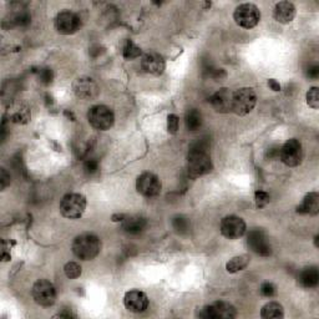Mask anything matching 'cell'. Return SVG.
Returning a JSON list of instances; mask_svg holds the SVG:
<instances>
[{
    "label": "cell",
    "mask_w": 319,
    "mask_h": 319,
    "mask_svg": "<svg viewBox=\"0 0 319 319\" xmlns=\"http://www.w3.org/2000/svg\"><path fill=\"white\" fill-rule=\"evenodd\" d=\"M208 140L200 139L192 143L187 155L188 175L194 179L209 174L212 171V161L208 155Z\"/></svg>",
    "instance_id": "cell-1"
},
{
    "label": "cell",
    "mask_w": 319,
    "mask_h": 319,
    "mask_svg": "<svg viewBox=\"0 0 319 319\" xmlns=\"http://www.w3.org/2000/svg\"><path fill=\"white\" fill-rule=\"evenodd\" d=\"M101 251V241L97 236L91 233L80 235L74 240L73 252L77 258L91 261Z\"/></svg>",
    "instance_id": "cell-2"
},
{
    "label": "cell",
    "mask_w": 319,
    "mask_h": 319,
    "mask_svg": "<svg viewBox=\"0 0 319 319\" xmlns=\"http://www.w3.org/2000/svg\"><path fill=\"white\" fill-rule=\"evenodd\" d=\"M196 315L205 319H233L237 315V310L228 302L218 301L198 309Z\"/></svg>",
    "instance_id": "cell-3"
},
{
    "label": "cell",
    "mask_w": 319,
    "mask_h": 319,
    "mask_svg": "<svg viewBox=\"0 0 319 319\" xmlns=\"http://www.w3.org/2000/svg\"><path fill=\"white\" fill-rule=\"evenodd\" d=\"M86 209V198L80 194H68L60 202V212L66 218L76 220L84 215Z\"/></svg>",
    "instance_id": "cell-4"
},
{
    "label": "cell",
    "mask_w": 319,
    "mask_h": 319,
    "mask_svg": "<svg viewBox=\"0 0 319 319\" xmlns=\"http://www.w3.org/2000/svg\"><path fill=\"white\" fill-rule=\"evenodd\" d=\"M88 120L94 129L106 131L113 127L115 115L110 108L105 105H95L89 110Z\"/></svg>",
    "instance_id": "cell-5"
},
{
    "label": "cell",
    "mask_w": 319,
    "mask_h": 319,
    "mask_svg": "<svg viewBox=\"0 0 319 319\" xmlns=\"http://www.w3.org/2000/svg\"><path fill=\"white\" fill-rule=\"evenodd\" d=\"M256 102H257V96L253 89L241 88L233 93L232 111L240 116H244L253 110Z\"/></svg>",
    "instance_id": "cell-6"
},
{
    "label": "cell",
    "mask_w": 319,
    "mask_h": 319,
    "mask_svg": "<svg viewBox=\"0 0 319 319\" xmlns=\"http://www.w3.org/2000/svg\"><path fill=\"white\" fill-rule=\"evenodd\" d=\"M233 19L238 27L244 29H252L260 23L261 11L251 3H244L238 5L233 13Z\"/></svg>",
    "instance_id": "cell-7"
},
{
    "label": "cell",
    "mask_w": 319,
    "mask_h": 319,
    "mask_svg": "<svg viewBox=\"0 0 319 319\" xmlns=\"http://www.w3.org/2000/svg\"><path fill=\"white\" fill-rule=\"evenodd\" d=\"M34 301L41 307H50L56 301V291L55 287L51 282L47 280H39L35 282L31 289Z\"/></svg>",
    "instance_id": "cell-8"
},
{
    "label": "cell",
    "mask_w": 319,
    "mask_h": 319,
    "mask_svg": "<svg viewBox=\"0 0 319 319\" xmlns=\"http://www.w3.org/2000/svg\"><path fill=\"white\" fill-rule=\"evenodd\" d=\"M280 159L284 165L289 167H295L302 162L303 159V150L302 143L297 139H291L287 141L283 146H281Z\"/></svg>",
    "instance_id": "cell-9"
},
{
    "label": "cell",
    "mask_w": 319,
    "mask_h": 319,
    "mask_svg": "<svg viewBox=\"0 0 319 319\" xmlns=\"http://www.w3.org/2000/svg\"><path fill=\"white\" fill-rule=\"evenodd\" d=\"M161 181L159 177L151 172H143L136 180V189L143 197H156L161 192Z\"/></svg>",
    "instance_id": "cell-10"
},
{
    "label": "cell",
    "mask_w": 319,
    "mask_h": 319,
    "mask_svg": "<svg viewBox=\"0 0 319 319\" xmlns=\"http://www.w3.org/2000/svg\"><path fill=\"white\" fill-rule=\"evenodd\" d=\"M247 244L256 254L268 257L272 254V247L268 237L262 229H252L247 236Z\"/></svg>",
    "instance_id": "cell-11"
},
{
    "label": "cell",
    "mask_w": 319,
    "mask_h": 319,
    "mask_svg": "<svg viewBox=\"0 0 319 319\" xmlns=\"http://www.w3.org/2000/svg\"><path fill=\"white\" fill-rule=\"evenodd\" d=\"M80 25V18L75 13L70 10H64L61 13L57 14L55 19V28L62 35H71V34L76 33L79 30Z\"/></svg>",
    "instance_id": "cell-12"
},
{
    "label": "cell",
    "mask_w": 319,
    "mask_h": 319,
    "mask_svg": "<svg viewBox=\"0 0 319 319\" xmlns=\"http://www.w3.org/2000/svg\"><path fill=\"white\" fill-rule=\"evenodd\" d=\"M246 232V222L241 217L227 216L221 221V233L229 240L242 237Z\"/></svg>",
    "instance_id": "cell-13"
},
{
    "label": "cell",
    "mask_w": 319,
    "mask_h": 319,
    "mask_svg": "<svg viewBox=\"0 0 319 319\" xmlns=\"http://www.w3.org/2000/svg\"><path fill=\"white\" fill-rule=\"evenodd\" d=\"M73 90L77 97L84 100H93L99 95V86L91 77H77L73 82Z\"/></svg>",
    "instance_id": "cell-14"
},
{
    "label": "cell",
    "mask_w": 319,
    "mask_h": 319,
    "mask_svg": "<svg viewBox=\"0 0 319 319\" xmlns=\"http://www.w3.org/2000/svg\"><path fill=\"white\" fill-rule=\"evenodd\" d=\"M123 304H125L126 309L132 313H142L147 309L148 298L143 292L132 289V291L126 293L123 297Z\"/></svg>",
    "instance_id": "cell-15"
},
{
    "label": "cell",
    "mask_w": 319,
    "mask_h": 319,
    "mask_svg": "<svg viewBox=\"0 0 319 319\" xmlns=\"http://www.w3.org/2000/svg\"><path fill=\"white\" fill-rule=\"evenodd\" d=\"M212 108L220 114H227L232 111V101H233V93L229 89L222 88L216 91L209 99Z\"/></svg>",
    "instance_id": "cell-16"
},
{
    "label": "cell",
    "mask_w": 319,
    "mask_h": 319,
    "mask_svg": "<svg viewBox=\"0 0 319 319\" xmlns=\"http://www.w3.org/2000/svg\"><path fill=\"white\" fill-rule=\"evenodd\" d=\"M165 66L163 57L160 54L154 53V51L145 54L142 56V60H141V68L145 73L150 74V75L160 76L165 71Z\"/></svg>",
    "instance_id": "cell-17"
},
{
    "label": "cell",
    "mask_w": 319,
    "mask_h": 319,
    "mask_svg": "<svg viewBox=\"0 0 319 319\" xmlns=\"http://www.w3.org/2000/svg\"><path fill=\"white\" fill-rule=\"evenodd\" d=\"M274 19L281 24H288L295 16V7L289 2L278 3L273 10Z\"/></svg>",
    "instance_id": "cell-18"
},
{
    "label": "cell",
    "mask_w": 319,
    "mask_h": 319,
    "mask_svg": "<svg viewBox=\"0 0 319 319\" xmlns=\"http://www.w3.org/2000/svg\"><path fill=\"white\" fill-rule=\"evenodd\" d=\"M297 212L301 215L314 216L319 212V196L317 192H310L303 198L302 203L297 207Z\"/></svg>",
    "instance_id": "cell-19"
},
{
    "label": "cell",
    "mask_w": 319,
    "mask_h": 319,
    "mask_svg": "<svg viewBox=\"0 0 319 319\" xmlns=\"http://www.w3.org/2000/svg\"><path fill=\"white\" fill-rule=\"evenodd\" d=\"M146 220L140 216H126L122 221V229L126 233L139 235L146 228Z\"/></svg>",
    "instance_id": "cell-20"
},
{
    "label": "cell",
    "mask_w": 319,
    "mask_h": 319,
    "mask_svg": "<svg viewBox=\"0 0 319 319\" xmlns=\"http://www.w3.org/2000/svg\"><path fill=\"white\" fill-rule=\"evenodd\" d=\"M300 284L303 288H314L318 286L319 282V273L315 267H309V268H304L303 271L300 273L298 277Z\"/></svg>",
    "instance_id": "cell-21"
},
{
    "label": "cell",
    "mask_w": 319,
    "mask_h": 319,
    "mask_svg": "<svg viewBox=\"0 0 319 319\" xmlns=\"http://www.w3.org/2000/svg\"><path fill=\"white\" fill-rule=\"evenodd\" d=\"M261 317L264 319H272V318H283L284 310L282 304L278 302H269L261 310Z\"/></svg>",
    "instance_id": "cell-22"
},
{
    "label": "cell",
    "mask_w": 319,
    "mask_h": 319,
    "mask_svg": "<svg viewBox=\"0 0 319 319\" xmlns=\"http://www.w3.org/2000/svg\"><path fill=\"white\" fill-rule=\"evenodd\" d=\"M249 263L248 254H241L237 257L231 258L226 264V269L228 273H237L246 268Z\"/></svg>",
    "instance_id": "cell-23"
},
{
    "label": "cell",
    "mask_w": 319,
    "mask_h": 319,
    "mask_svg": "<svg viewBox=\"0 0 319 319\" xmlns=\"http://www.w3.org/2000/svg\"><path fill=\"white\" fill-rule=\"evenodd\" d=\"M186 127L189 131H196L202 125V115L196 109H191L187 114H186Z\"/></svg>",
    "instance_id": "cell-24"
},
{
    "label": "cell",
    "mask_w": 319,
    "mask_h": 319,
    "mask_svg": "<svg viewBox=\"0 0 319 319\" xmlns=\"http://www.w3.org/2000/svg\"><path fill=\"white\" fill-rule=\"evenodd\" d=\"M122 55L126 60L136 59L141 55V49L131 40H126L122 48Z\"/></svg>",
    "instance_id": "cell-25"
},
{
    "label": "cell",
    "mask_w": 319,
    "mask_h": 319,
    "mask_svg": "<svg viewBox=\"0 0 319 319\" xmlns=\"http://www.w3.org/2000/svg\"><path fill=\"white\" fill-rule=\"evenodd\" d=\"M172 227L177 233H186L189 229V221L188 218L183 216H176L172 220Z\"/></svg>",
    "instance_id": "cell-26"
},
{
    "label": "cell",
    "mask_w": 319,
    "mask_h": 319,
    "mask_svg": "<svg viewBox=\"0 0 319 319\" xmlns=\"http://www.w3.org/2000/svg\"><path fill=\"white\" fill-rule=\"evenodd\" d=\"M64 272L65 275L70 280H75V278H79L81 275V267H80L79 263L76 262H69L65 264L64 267Z\"/></svg>",
    "instance_id": "cell-27"
},
{
    "label": "cell",
    "mask_w": 319,
    "mask_h": 319,
    "mask_svg": "<svg viewBox=\"0 0 319 319\" xmlns=\"http://www.w3.org/2000/svg\"><path fill=\"white\" fill-rule=\"evenodd\" d=\"M307 103L312 109L317 110L319 108V89L318 88H312L309 89V91L307 93Z\"/></svg>",
    "instance_id": "cell-28"
},
{
    "label": "cell",
    "mask_w": 319,
    "mask_h": 319,
    "mask_svg": "<svg viewBox=\"0 0 319 319\" xmlns=\"http://www.w3.org/2000/svg\"><path fill=\"white\" fill-rule=\"evenodd\" d=\"M38 77L40 82H42L44 85H49L53 82L54 73L50 68H41L38 71Z\"/></svg>",
    "instance_id": "cell-29"
},
{
    "label": "cell",
    "mask_w": 319,
    "mask_h": 319,
    "mask_svg": "<svg viewBox=\"0 0 319 319\" xmlns=\"http://www.w3.org/2000/svg\"><path fill=\"white\" fill-rule=\"evenodd\" d=\"M260 291H261V294L267 298H272L277 294V288H275L274 284L271 283V282H266V283H263L262 286H261Z\"/></svg>",
    "instance_id": "cell-30"
},
{
    "label": "cell",
    "mask_w": 319,
    "mask_h": 319,
    "mask_svg": "<svg viewBox=\"0 0 319 319\" xmlns=\"http://www.w3.org/2000/svg\"><path fill=\"white\" fill-rule=\"evenodd\" d=\"M99 161L96 159H88L84 162V171L86 175H94L99 171Z\"/></svg>",
    "instance_id": "cell-31"
},
{
    "label": "cell",
    "mask_w": 319,
    "mask_h": 319,
    "mask_svg": "<svg viewBox=\"0 0 319 319\" xmlns=\"http://www.w3.org/2000/svg\"><path fill=\"white\" fill-rule=\"evenodd\" d=\"M254 201H256V206H257L258 208H263L264 206L268 205L269 195L264 191H257L254 194Z\"/></svg>",
    "instance_id": "cell-32"
},
{
    "label": "cell",
    "mask_w": 319,
    "mask_h": 319,
    "mask_svg": "<svg viewBox=\"0 0 319 319\" xmlns=\"http://www.w3.org/2000/svg\"><path fill=\"white\" fill-rule=\"evenodd\" d=\"M179 123H180V120L179 117L176 116L175 114H171L167 116V130L169 134L175 135L177 132V130H179Z\"/></svg>",
    "instance_id": "cell-33"
},
{
    "label": "cell",
    "mask_w": 319,
    "mask_h": 319,
    "mask_svg": "<svg viewBox=\"0 0 319 319\" xmlns=\"http://www.w3.org/2000/svg\"><path fill=\"white\" fill-rule=\"evenodd\" d=\"M13 22L15 23L16 25H19V27H27V25L30 24L31 16L29 15L28 13H20L16 14V16L14 18Z\"/></svg>",
    "instance_id": "cell-34"
},
{
    "label": "cell",
    "mask_w": 319,
    "mask_h": 319,
    "mask_svg": "<svg viewBox=\"0 0 319 319\" xmlns=\"http://www.w3.org/2000/svg\"><path fill=\"white\" fill-rule=\"evenodd\" d=\"M29 119H30V114H29V111L27 110V109H24V110H20L16 114L13 115V121L14 122L27 123L29 121Z\"/></svg>",
    "instance_id": "cell-35"
},
{
    "label": "cell",
    "mask_w": 319,
    "mask_h": 319,
    "mask_svg": "<svg viewBox=\"0 0 319 319\" xmlns=\"http://www.w3.org/2000/svg\"><path fill=\"white\" fill-rule=\"evenodd\" d=\"M10 185V175L5 168L0 169V187L2 189H5Z\"/></svg>",
    "instance_id": "cell-36"
},
{
    "label": "cell",
    "mask_w": 319,
    "mask_h": 319,
    "mask_svg": "<svg viewBox=\"0 0 319 319\" xmlns=\"http://www.w3.org/2000/svg\"><path fill=\"white\" fill-rule=\"evenodd\" d=\"M280 151H281V146H272L271 148L267 150V157L268 159H280Z\"/></svg>",
    "instance_id": "cell-37"
},
{
    "label": "cell",
    "mask_w": 319,
    "mask_h": 319,
    "mask_svg": "<svg viewBox=\"0 0 319 319\" xmlns=\"http://www.w3.org/2000/svg\"><path fill=\"white\" fill-rule=\"evenodd\" d=\"M307 76L309 79H318L319 77V66L318 65H310L307 70Z\"/></svg>",
    "instance_id": "cell-38"
},
{
    "label": "cell",
    "mask_w": 319,
    "mask_h": 319,
    "mask_svg": "<svg viewBox=\"0 0 319 319\" xmlns=\"http://www.w3.org/2000/svg\"><path fill=\"white\" fill-rule=\"evenodd\" d=\"M268 86L272 89L273 91H281V85L277 80L274 79H269L268 80Z\"/></svg>",
    "instance_id": "cell-39"
},
{
    "label": "cell",
    "mask_w": 319,
    "mask_h": 319,
    "mask_svg": "<svg viewBox=\"0 0 319 319\" xmlns=\"http://www.w3.org/2000/svg\"><path fill=\"white\" fill-rule=\"evenodd\" d=\"M54 317H60V318H75L76 314H74V313L71 312H61L59 313V314L54 315Z\"/></svg>",
    "instance_id": "cell-40"
},
{
    "label": "cell",
    "mask_w": 319,
    "mask_h": 319,
    "mask_svg": "<svg viewBox=\"0 0 319 319\" xmlns=\"http://www.w3.org/2000/svg\"><path fill=\"white\" fill-rule=\"evenodd\" d=\"M125 215H122V214H117V215H114L113 216V218H111V220L114 221V222H122L123 220H125Z\"/></svg>",
    "instance_id": "cell-41"
},
{
    "label": "cell",
    "mask_w": 319,
    "mask_h": 319,
    "mask_svg": "<svg viewBox=\"0 0 319 319\" xmlns=\"http://www.w3.org/2000/svg\"><path fill=\"white\" fill-rule=\"evenodd\" d=\"M2 258H3V261H4V262H7V261H9V260H10V254H8L7 252L3 251V256H2Z\"/></svg>",
    "instance_id": "cell-42"
},
{
    "label": "cell",
    "mask_w": 319,
    "mask_h": 319,
    "mask_svg": "<svg viewBox=\"0 0 319 319\" xmlns=\"http://www.w3.org/2000/svg\"><path fill=\"white\" fill-rule=\"evenodd\" d=\"M64 114H65V116L71 117V120H73V121H75V116H74V114L71 113V111H70V113H69V110H65Z\"/></svg>",
    "instance_id": "cell-43"
}]
</instances>
